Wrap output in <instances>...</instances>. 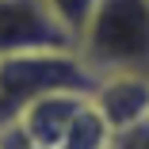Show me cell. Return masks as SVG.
I'll use <instances>...</instances> for the list:
<instances>
[{"instance_id": "8992f818", "label": "cell", "mask_w": 149, "mask_h": 149, "mask_svg": "<svg viewBox=\"0 0 149 149\" xmlns=\"http://www.w3.org/2000/svg\"><path fill=\"white\" fill-rule=\"evenodd\" d=\"M111 149H149V118L138 126H126L111 138Z\"/></svg>"}, {"instance_id": "277c9868", "label": "cell", "mask_w": 149, "mask_h": 149, "mask_svg": "<svg viewBox=\"0 0 149 149\" xmlns=\"http://www.w3.org/2000/svg\"><path fill=\"white\" fill-rule=\"evenodd\" d=\"M92 103L111 123V130H126L149 118V73H103L92 80Z\"/></svg>"}, {"instance_id": "7a4b0ae2", "label": "cell", "mask_w": 149, "mask_h": 149, "mask_svg": "<svg viewBox=\"0 0 149 149\" xmlns=\"http://www.w3.org/2000/svg\"><path fill=\"white\" fill-rule=\"evenodd\" d=\"M92 80L96 77L77 54V46L0 57V130L12 126L27 103L50 92H88Z\"/></svg>"}, {"instance_id": "6da1fadb", "label": "cell", "mask_w": 149, "mask_h": 149, "mask_svg": "<svg viewBox=\"0 0 149 149\" xmlns=\"http://www.w3.org/2000/svg\"><path fill=\"white\" fill-rule=\"evenodd\" d=\"M77 54L92 77L149 73V0H96Z\"/></svg>"}, {"instance_id": "3957f363", "label": "cell", "mask_w": 149, "mask_h": 149, "mask_svg": "<svg viewBox=\"0 0 149 149\" xmlns=\"http://www.w3.org/2000/svg\"><path fill=\"white\" fill-rule=\"evenodd\" d=\"M77 46L46 0H0V57Z\"/></svg>"}, {"instance_id": "5b68a950", "label": "cell", "mask_w": 149, "mask_h": 149, "mask_svg": "<svg viewBox=\"0 0 149 149\" xmlns=\"http://www.w3.org/2000/svg\"><path fill=\"white\" fill-rule=\"evenodd\" d=\"M46 4L57 15V23L69 31V38L77 42L80 31H84V23H88V15H92V8H96V0H46Z\"/></svg>"}]
</instances>
